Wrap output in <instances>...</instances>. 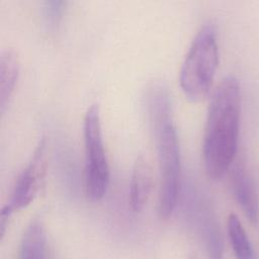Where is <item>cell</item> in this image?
<instances>
[{
    "label": "cell",
    "mask_w": 259,
    "mask_h": 259,
    "mask_svg": "<svg viewBox=\"0 0 259 259\" xmlns=\"http://www.w3.org/2000/svg\"><path fill=\"white\" fill-rule=\"evenodd\" d=\"M241 108L240 83L234 76H226L210 98L203 133V164L207 176L212 180L221 179L235 163Z\"/></svg>",
    "instance_id": "6da1fadb"
},
{
    "label": "cell",
    "mask_w": 259,
    "mask_h": 259,
    "mask_svg": "<svg viewBox=\"0 0 259 259\" xmlns=\"http://www.w3.org/2000/svg\"><path fill=\"white\" fill-rule=\"evenodd\" d=\"M219 66V46L211 25L202 26L194 36L180 69L179 82L185 96L200 100L209 92Z\"/></svg>",
    "instance_id": "7a4b0ae2"
},
{
    "label": "cell",
    "mask_w": 259,
    "mask_h": 259,
    "mask_svg": "<svg viewBox=\"0 0 259 259\" xmlns=\"http://www.w3.org/2000/svg\"><path fill=\"white\" fill-rule=\"evenodd\" d=\"M153 131L157 142L160 170L158 213L161 219L165 220L174 211L180 192V148L173 119L164 122Z\"/></svg>",
    "instance_id": "3957f363"
},
{
    "label": "cell",
    "mask_w": 259,
    "mask_h": 259,
    "mask_svg": "<svg viewBox=\"0 0 259 259\" xmlns=\"http://www.w3.org/2000/svg\"><path fill=\"white\" fill-rule=\"evenodd\" d=\"M85 147V188L92 200L100 199L109 183V166L106 158L98 104L90 105L83 121Z\"/></svg>",
    "instance_id": "277c9868"
},
{
    "label": "cell",
    "mask_w": 259,
    "mask_h": 259,
    "mask_svg": "<svg viewBox=\"0 0 259 259\" xmlns=\"http://www.w3.org/2000/svg\"><path fill=\"white\" fill-rule=\"evenodd\" d=\"M47 172V142L39 140L33 154L16 178L11 196L0 213V234L3 237L11 214L27 206L37 195L45 182Z\"/></svg>",
    "instance_id": "5b68a950"
},
{
    "label": "cell",
    "mask_w": 259,
    "mask_h": 259,
    "mask_svg": "<svg viewBox=\"0 0 259 259\" xmlns=\"http://www.w3.org/2000/svg\"><path fill=\"white\" fill-rule=\"evenodd\" d=\"M187 217L204 246L207 259H223L224 243L219 224L211 207L197 193L190 195Z\"/></svg>",
    "instance_id": "8992f818"
},
{
    "label": "cell",
    "mask_w": 259,
    "mask_h": 259,
    "mask_svg": "<svg viewBox=\"0 0 259 259\" xmlns=\"http://www.w3.org/2000/svg\"><path fill=\"white\" fill-rule=\"evenodd\" d=\"M231 187L241 209L252 224L259 220V199L257 191L245 163L235 162L231 168Z\"/></svg>",
    "instance_id": "52a82bcc"
},
{
    "label": "cell",
    "mask_w": 259,
    "mask_h": 259,
    "mask_svg": "<svg viewBox=\"0 0 259 259\" xmlns=\"http://www.w3.org/2000/svg\"><path fill=\"white\" fill-rule=\"evenodd\" d=\"M153 175L149 162L140 155L137 157L130 183V204L134 211H141L146 205L152 190Z\"/></svg>",
    "instance_id": "ba28073f"
},
{
    "label": "cell",
    "mask_w": 259,
    "mask_h": 259,
    "mask_svg": "<svg viewBox=\"0 0 259 259\" xmlns=\"http://www.w3.org/2000/svg\"><path fill=\"white\" fill-rule=\"evenodd\" d=\"M20 63L15 50L6 48L0 54V111L3 113L14 92Z\"/></svg>",
    "instance_id": "9c48e42d"
},
{
    "label": "cell",
    "mask_w": 259,
    "mask_h": 259,
    "mask_svg": "<svg viewBox=\"0 0 259 259\" xmlns=\"http://www.w3.org/2000/svg\"><path fill=\"white\" fill-rule=\"evenodd\" d=\"M19 259H49L47 233L39 220H33L25 229L21 239Z\"/></svg>",
    "instance_id": "30bf717a"
},
{
    "label": "cell",
    "mask_w": 259,
    "mask_h": 259,
    "mask_svg": "<svg viewBox=\"0 0 259 259\" xmlns=\"http://www.w3.org/2000/svg\"><path fill=\"white\" fill-rule=\"evenodd\" d=\"M228 235L237 259H256L246 231L235 213L228 218Z\"/></svg>",
    "instance_id": "8fae6325"
},
{
    "label": "cell",
    "mask_w": 259,
    "mask_h": 259,
    "mask_svg": "<svg viewBox=\"0 0 259 259\" xmlns=\"http://www.w3.org/2000/svg\"><path fill=\"white\" fill-rule=\"evenodd\" d=\"M67 2L59 0H48L44 2L42 13L44 18L49 26H56L65 11Z\"/></svg>",
    "instance_id": "7c38bea8"
}]
</instances>
